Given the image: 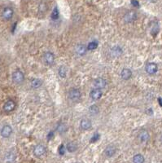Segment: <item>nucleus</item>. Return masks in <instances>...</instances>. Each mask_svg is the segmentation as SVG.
<instances>
[{"label":"nucleus","instance_id":"1a4fd4ad","mask_svg":"<svg viewBox=\"0 0 162 163\" xmlns=\"http://www.w3.org/2000/svg\"><path fill=\"white\" fill-rule=\"evenodd\" d=\"M107 85V82L102 77H98L94 81V86L97 89H103Z\"/></svg>","mask_w":162,"mask_h":163},{"label":"nucleus","instance_id":"7ed1b4c3","mask_svg":"<svg viewBox=\"0 0 162 163\" xmlns=\"http://www.w3.org/2000/svg\"><path fill=\"white\" fill-rule=\"evenodd\" d=\"M46 148L45 146L43 145V144H38L34 147V149H33V154L37 157V158H39V157H42L43 155L46 153Z\"/></svg>","mask_w":162,"mask_h":163},{"label":"nucleus","instance_id":"dca6fc26","mask_svg":"<svg viewBox=\"0 0 162 163\" xmlns=\"http://www.w3.org/2000/svg\"><path fill=\"white\" fill-rule=\"evenodd\" d=\"M81 129L82 130H90L91 128V121L90 119H87V118H84L81 121V123H80Z\"/></svg>","mask_w":162,"mask_h":163},{"label":"nucleus","instance_id":"f03ea898","mask_svg":"<svg viewBox=\"0 0 162 163\" xmlns=\"http://www.w3.org/2000/svg\"><path fill=\"white\" fill-rule=\"evenodd\" d=\"M81 91L77 88H72L68 91V98L71 101H77L81 98Z\"/></svg>","mask_w":162,"mask_h":163},{"label":"nucleus","instance_id":"aec40b11","mask_svg":"<svg viewBox=\"0 0 162 163\" xmlns=\"http://www.w3.org/2000/svg\"><path fill=\"white\" fill-rule=\"evenodd\" d=\"M56 130H57V131L60 134H64L67 131L68 127H67V126L64 123H59L57 127H56Z\"/></svg>","mask_w":162,"mask_h":163},{"label":"nucleus","instance_id":"423d86ee","mask_svg":"<svg viewBox=\"0 0 162 163\" xmlns=\"http://www.w3.org/2000/svg\"><path fill=\"white\" fill-rule=\"evenodd\" d=\"M16 108V103L12 100H8L3 105V110L7 113H10L14 110Z\"/></svg>","mask_w":162,"mask_h":163},{"label":"nucleus","instance_id":"9d476101","mask_svg":"<svg viewBox=\"0 0 162 163\" xmlns=\"http://www.w3.org/2000/svg\"><path fill=\"white\" fill-rule=\"evenodd\" d=\"M121 54H122V49L120 48L119 46H114L110 50V55L113 57H119Z\"/></svg>","mask_w":162,"mask_h":163},{"label":"nucleus","instance_id":"c756f323","mask_svg":"<svg viewBox=\"0 0 162 163\" xmlns=\"http://www.w3.org/2000/svg\"><path fill=\"white\" fill-rule=\"evenodd\" d=\"M131 3H132V5H134V7H138V5H139V3H138V2L137 0H132V1H131Z\"/></svg>","mask_w":162,"mask_h":163},{"label":"nucleus","instance_id":"4468645a","mask_svg":"<svg viewBox=\"0 0 162 163\" xmlns=\"http://www.w3.org/2000/svg\"><path fill=\"white\" fill-rule=\"evenodd\" d=\"M16 154L13 153V152H12V151H10L8 152L5 155V158H4V160H5V162L6 163H13L16 161Z\"/></svg>","mask_w":162,"mask_h":163},{"label":"nucleus","instance_id":"f8f14e48","mask_svg":"<svg viewBox=\"0 0 162 163\" xmlns=\"http://www.w3.org/2000/svg\"><path fill=\"white\" fill-rule=\"evenodd\" d=\"M103 95V93H102V91L100 89H94V90H92V91L90 92V96H91V98L92 100H94V101H97V100H99L101 98V96Z\"/></svg>","mask_w":162,"mask_h":163},{"label":"nucleus","instance_id":"a878e982","mask_svg":"<svg viewBox=\"0 0 162 163\" xmlns=\"http://www.w3.org/2000/svg\"><path fill=\"white\" fill-rule=\"evenodd\" d=\"M52 18L53 20H57L59 18V11L57 7H55V9L53 10L52 13Z\"/></svg>","mask_w":162,"mask_h":163},{"label":"nucleus","instance_id":"7c9ffc66","mask_svg":"<svg viewBox=\"0 0 162 163\" xmlns=\"http://www.w3.org/2000/svg\"><path fill=\"white\" fill-rule=\"evenodd\" d=\"M159 101H160V105H162V101H161V99H159Z\"/></svg>","mask_w":162,"mask_h":163},{"label":"nucleus","instance_id":"393cba45","mask_svg":"<svg viewBox=\"0 0 162 163\" xmlns=\"http://www.w3.org/2000/svg\"><path fill=\"white\" fill-rule=\"evenodd\" d=\"M97 47H98V43L96 42V41H93V42H91L87 45V49L90 50V51H93V50L96 49Z\"/></svg>","mask_w":162,"mask_h":163},{"label":"nucleus","instance_id":"2eb2a0df","mask_svg":"<svg viewBox=\"0 0 162 163\" xmlns=\"http://www.w3.org/2000/svg\"><path fill=\"white\" fill-rule=\"evenodd\" d=\"M116 151H117V149H116V148L113 145H109L105 149L104 153L108 158H111L116 153Z\"/></svg>","mask_w":162,"mask_h":163},{"label":"nucleus","instance_id":"cd10ccee","mask_svg":"<svg viewBox=\"0 0 162 163\" xmlns=\"http://www.w3.org/2000/svg\"><path fill=\"white\" fill-rule=\"evenodd\" d=\"M46 10H47V5L45 4L44 3H40V5H39V11H40L41 12H44Z\"/></svg>","mask_w":162,"mask_h":163},{"label":"nucleus","instance_id":"6e6552de","mask_svg":"<svg viewBox=\"0 0 162 163\" xmlns=\"http://www.w3.org/2000/svg\"><path fill=\"white\" fill-rule=\"evenodd\" d=\"M12 133V128L9 125H6L1 130V135L3 138H8Z\"/></svg>","mask_w":162,"mask_h":163},{"label":"nucleus","instance_id":"f3484780","mask_svg":"<svg viewBox=\"0 0 162 163\" xmlns=\"http://www.w3.org/2000/svg\"><path fill=\"white\" fill-rule=\"evenodd\" d=\"M138 139L141 142H147L149 139V134L146 130H142L138 134Z\"/></svg>","mask_w":162,"mask_h":163},{"label":"nucleus","instance_id":"4be33fe9","mask_svg":"<svg viewBox=\"0 0 162 163\" xmlns=\"http://www.w3.org/2000/svg\"><path fill=\"white\" fill-rule=\"evenodd\" d=\"M42 84H43V82L41 81L40 79H38V78H34L31 81V86L34 89L40 87L42 86Z\"/></svg>","mask_w":162,"mask_h":163},{"label":"nucleus","instance_id":"c85d7f7f","mask_svg":"<svg viewBox=\"0 0 162 163\" xmlns=\"http://www.w3.org/2000/svg\"><path fill=\"white\" fill-rule=\"evenodd\" d=\"M64 152H65V149H64V145H61V146L60 147L59 153H60V155H64Z\"/></svg>","mask_w":162,"mask_h":163},{"label":"nucleus","instance_id":"ddd939ff","mask_svg":"<svg viewBox=\"0 0 162 163\" xmlns=\"http://www.w3.org/2000/svg\"><path fill=\"white\" fill-rule=\"evenodd\" d=\"M121 77L124 80H128L132 77V71L129 69H123L121 72Z\"/></svg>","mask_w":162,"mask_h":163},{"label":"nucleus","instance_id":"6ab92c4d","mask_svg":"<svg viewBox=\"0 0 162 163\" xmlns=\"http://www.w3.org/2000/svg\"><path fill=\"white\" fill-rule=\"evenodd\" d=\"M66 149L69 153H73V152L77 151V145L76 143H74V142H69V143L67 144Z\"/></svg>","mask_w":162,"mask_h":163},{"label":"nucleus","instance_id":"a211bd4d","mask_svg":"<svg viewBox=\"0 0 162 163\" xmlns=\"http://www.w3.org/2000/svg\"><path fill=\"white\" fill-rule=\"evenodd\" d=\"M87 48L83 44H78L76 47V52L78 56H84L86 52Z\"/></svg>","mask_w":162,"mask_h":163},{"label":"nucleus","instance_id":"39448f33","mask_svg":"<svg viewBox=\"0 0 162 163\" xmlns=\"http://www.w3.org/2000/svg\"><path fill=\"white\" fill-rule=\"evenodd\" d=\"M157 65L156 63H148V65H146V68H145V70L146 72L148 73V74H154L156 73L157 72Z\"/></svg>","mask_w":162,"mask_h":163},{"label":"nucleus","instance_id":"5701e85b","mask_svg":"<svg viewBox=\"0 0 162 163\" xmlns=\"http://www.w3.org/2000/svg\"><path fill=\"white\" fill-rule=\"evenodd\" d=\"M134 163H143L144 162V158L142 154H136L133 158Z\"/></svg>","mask_w":162,"mask_h":163},{"label":"nucleus","instance_id":"2f4dec72","mask_svg":"<svg viewBox=\"0 0 162 163\" xmlns=\"http://www.w3.org/2000/svg\"><path fill=\"white\" fill-rule=\"evenodd\" d=\"M161 141H162V136H161Z\"/></svg>","mask_w":162,"mask_h":163},{"label":"nucleus","instance_id":"412c9836","mask_svg":"<svg viewBox=\"0 0 162 163\" xmlns=\"http://www.w3.org/2000/svg\"><path fill=\"white\" fill-rule=\"evenodd\" d=\"M100 112V109L96 105H93L90 106L89 108V113L91 115H97Z\"/></svg>","mask_w":162,"mask_h":163},{"label":"nucleus","instance_id":"20e7f679","mask_svg":"<svg viewBox=\"0 0 162 163\" xmlns=\"http://www.w3.org/2000/svg\"><path fill=\"white\" fill-rule=\"evenodd\" d=\"M43 60L46 65H52L55 61V55L51 52H47L44 54L43 56Z\"/></svg>","mask_w":162,"mask_h":163},{"label":"nucleus","instance_id":"f257e3e1","mask_svg":"<svg viewBox=\"0 0 162 163\" xmlns=\"http://www.w3.org/2000/svg\"><path fill=\"white\" fill-rule=\"evenodd\" d=\"M12 80L16 84L22 83L24 80V75L23 72L19 70V69H17L15 72H13V73H12Z\"/></svg>","mask_w":162,"mask_h":163},{"label":"nucleus","instance_id":"bb28decb","mask_svg":"<svg viewBox=\"0 0 162 163\" xmlns=\"http://www.w3.org/2000/svg\"><path fill=\"white\" fill-rule=\"evenodd\" d=\"M100 134H98V133L95 134L93 135V137L91 139V143H95L96 141H98V140L100 139Z\"/></svg>","mask_w":162,"mask_h":163},{"label":"nucleus","instance_id":"9b49d317","mask_svg":"<svg viewBox=\"0 0 162 163\" xmlns=\"http://www.w3.org/2000/svg\"><path fill=\"white\" fill-rule=\"evenodd\" d=\"M137 18V15L134 12H127L126 14L124 16V20L125 23H131L133 22L134 20Z\"/></svg>","mask_w":162,"mask_h":163},{"label":"nucleus","instance_id":"0eeeda50","mask_svg":"<svg viewBox=\"0 0 162 163\" xmlns=\"http://www.w3.org/2000/svg\"><path fill=\"white\" fill-rule=\"evenodd\" d=\"M13 14H14V12L12 8L11 7H6L3 9V13H2V16H3V18L6 20H9L12 18L13 16Z\"/></svg>","mask_w":162,"mask_h":163},{"label":"nucleus","instance_id":"b1692460","mask_svg":"<svg viewBox=\"0 0 162 163\" xmlns=\"http://www.w3.org/2000/svg\"><path fill=\"white\" fill-rule=\"evenodd\" d=\"M58 73H59V75H60V77H63V78H64V77H66V74H67V69L65 66H60V67L59 68V71H58Z\"/></svg>","mask_w":162,"mask_h":163}]
</instances>
